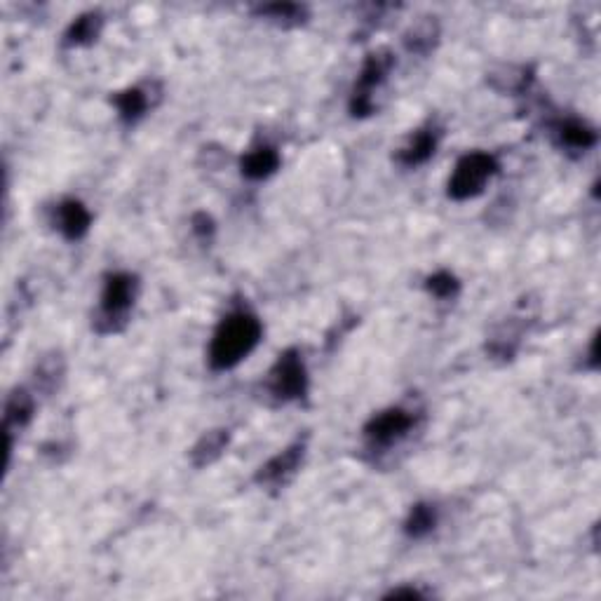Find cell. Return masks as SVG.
<instances>
[{
	"label": "cell",
	"instance_id": "cell-8",
	"mask_svg": "<svg viewBox=\"0 0 601 601\" xmlns=\"http://www.w3.org/2000/svg\"><path fill=\"white\" fill-rule=\"evenodd\" d=\"M33 414H36V397L26 388L12 390L8 402H5V449H8V463L12 449H15V437L29 428Z\"/></svg>",
	"mask_w": 601,
	"mask_h": 601
},
{
	"label": "cell",
	"instance_id": "cell-17",
	"mask_svg": "<svg viewBox=\"0 0 601 601\" xmlns=\"http://www.w3.org/2000/svg\"><path fill=\"white\" fill-rule=\"evenodd\" d=\"M437 522H440V515H437L435 505L416 503L411 505L409 515L404 519V533H407L411 540H423L437 529Z\"/></svg>",
	"mask_w": 601,
	"mask_h": 601
},
{
	"label": "cell",
	"instance_id": "cell-6",
	"mask_svg": "<svg viewBox=\"0 0 601 601\" xmlns=\"http://www.w3.org/2000/svg\"><path fill=\"white\" fill-rule=\"evenodd\" d=\"M501 170V162L494 153L486 151H470L456 162L454 172H451L447 195L456 202H465L477 198L484 193L486 184L496 177Z\"/></svg>",
	"mask_w": 601,
	"mask_h": 601
},
{
	"label": "cell",
	"instance_id": "cell-18",
	"mask_svg": "<svg viewBox=\"0 0 601 601\" xmlns=\"http://www.w3.org/2000/svg\"><path fill=\"white\" fill-rule=\"evenodd\" d=\"M254 15L280 26H301L308 19V8L299 3H266L254 8Z\"/></svg>",
	"mask_w": 601,
	"mask_h": 601
},
{
	"label": "cell",
	"instance_id": "cell-4",
	"mask_svg": "<svg viewBox=\"0 0 601 601\" xmlns=\"http://www.w3.org/2000/svg\"><path fill=\"white\" fill-rule=\"evenodd\" d=\"M308 388V367L299 348H287L280 353L263 381V390L275 404L301 402L308 395Z\"/></svg>",
	"mask_w": 601,
	"mask_h": 601
},
{
	"label": "cell",
	"instance_id": "cell-16",
	"mask_svg": "<svg viewBox=\"0 0 601 601\" xmlns=\"http://www.w3.org/2000/svg\"><path fill=\"white\" fill-rule=\"evenodd\" d=\"M440 40V22L437 17H423L409 26L404 33V47L414 54H430Z\"/></svg>",
	"mask_w": 601,
	"mask_h": 601
},
{
	"label": "cell",
	"instance_id": "cell-19",
	"mask_svg": "<svg viewBox=\"0 0 601 601\" xmlns=\"http://www.w3.org/2000/svg\"><path fill=\"white\" fill-rule=\"evenodd\" d=\"M489 80L498 92L524 94L533 83V71L526 66H503V69L491 73Z\"/></svg>",
	"mask_w": 601,
	"mask_h": 601
},
{
	"label": "cell",
	"instance_id": "cell-9",
	"mask_svg": "<svg viewBox=\"0 0 601 601\" xmlns=\"http://www.w3.org/2000/svg\"><path fill=\"white\" fill-rule=\"evenodd\" d=\"M52 224L59 233H62L64 240L78 242V240H83L87 233H90L92 214L80 200L66 198L59 202L57 207H54Z\"/></svg>",
	"mask_w": 601,
	"mask_h": 601
},
{
	"label": "cell",
	"instance_id": "cell-13",
	"mask_svg": "<svg viewBox=\"0 0 601 601\" xmlns=\"http://www.w3.org/2000/svg\"><path fill=\"white\" fill-rule=\"evenodd\" d=\"M282 155L275 146L270 144H259L252 151H247L240 160V172L242 177L249 181H263L273 177L280 170Z\"/></svg>",
	"mask_w": 601,
	"mask_h": 601
},
{
	"label": "cell",
	"instance_id": "cell-1",
	"mask_svg": "<svg viewBox=\"0 0 601 601\" xmlns=\"http://www.w3.org/2000/svg\"><path fill=\"white\" fill-rule=\"evenodd\" d=\"M263 339V322L249 308H235L221 317L209 341L207 362L212 371L235 369L254 353Z\"/></svg>",
	"mask_w": 601,
	"mask_h": 601
},
{
	"label": "cell",
	"instance_id": "cell-2",
	"mask_svg": "<svg viewBox=\"0 0 601 601\" xmlns=\"http://www.w3.org/2000/svg\"><path fill=\"white\" fill-rule=\"evenodd\" d=\"M139 296V278L127 270H116L104 278L99 308L92 317V329L101 336L120 334L130 324V315Z\"/></svg>",
	"mask_w": 601,
	"mask_h": 601
},
{
	"label": "cell",
	"instance_id": "cell-3",
	"mask_svg": "<svg viewBox=\"0 0 601 601\" xmlns=\"http://www.w3.org/2000/svg\"><path fill=\"white\" fill-rule=\"evenodd\" d=\"M421 418V411L402 407V404L378 411V414L371 416L362 428V440L367 454L374 458L390 454V451L397 449L407 440L411 432L418 430Z\"/></svg>",
	"mask_w": 601,
	"mask_h": 601
},
{
	"label": "cell",
	"instance_id": "cell-11",
	"mask_svg": "<svg viewBox=\"0 0 601 601\" xmlns=\"http://www.w3.org/2000/svg\"><path fill=\"white\" fill-rule=\"evenodd\" d=\"M552 137H555L557 146L566 153L583 155L590 148L597 146V130L585 123L580 118H559L557 123H552Z\"/></svg>",
	"mask_w": 601,
	"mask_h": 601
},
{
	"label": "cell",
	"instance_id": "cell-7",
	"mask_svg": "<svg viewBox=\"0 0 601 601\" xmlns=\"http://www.w3.org/2000/svg\"><path fill=\"white\" fill-rule=\"evenodd\" d=\"M303 456H306V440L289 444V447L282 449L280 454H275L273 458H268V461L256 470L254 482L259 484L261 489L268 491L285 489V486L292 482L296 472H299Z\"/></svg>",
	"mask_w": 601,
	"mask_h": 601
},
{
	"label": "cell",
	"instance_id": "cell-12",
	"mask_svg": "<svg viewBox=\"0 0 601 601\" xmlns=\"http://www.w3.org/2000/svg\"><path fill=\"white\" fill-rule=\"evenodd\" d=\"M111 101L113 106H116L120 123L132 127L153 108V87L148 85L125 87V90L113 94Z\"/></svg>",
	"mask_w": 601,
	"mask_h": 601
},
{
	"label": "cell",
	"instance_id": "cell-22",
	"mask_svg": "<svg viewBox=\"0 0 601 601\" xmlns=\"http://www.w3.org/2000/svg\"><path fill=\"white\" fill-rule=\"evenodd\" d=\"M191 226H193V233L198 235L200 240H212V235H214V231H216L214 219H212V216H209L207 212L193 214Z\"/></svg>",
	"mask_w": 601,
	"mask_h": 601
},
{
	"label": "cell",
	"instance_id": "cell-5",
	"mask_svg": "<svg viewBox=\"0 0 601 601\" xmlns=\"http://www.w3.org/2000/svg\"><path fill=\"white\" fill-rule=\"evenodd\" d=\"M395 69V54L388 47L369 52L364 57L362 69L357 73L353 94H350L348 108L353 118H369L376 111L374 94L381 90V85L386 83L390 71Z\"/></svg>",
	"mask_w": 601,
	"mask_h": 601
},
{
	"label": "cell",
	"instance_id": "cell-10",
	"mask_svg": "<svg viewBox=\"0 0 601 601\" xmlns=\"http://www.w3.org/2000/svg\"><path fill=\"white\" fill-rule=\"evenodd\" d=\"M440 139H442V130L435 123H428L425 127H421V130H416L409 137L407 144L397 151V155H395L397 165L407 167V170H414V167L425 165V162H428L432 155L437 153Z\"/></svg>",
	"mask_w": 601,
	"mask_h": 601
},
{
	"label": "cell",
	"instance_id": "cell-23",
	"mask_svg": "<svg viewBox=\"0 0 601 601\" xmlns=\"http://www.w3.org/2000/svg\"><path fill=\"white\" fill-rule=\"evenodd\" d=\"M386 597H388V599H402V597H407V599H423V597H425V592L416 590V587H397V590L388 592Z\"/></svg>",
	"mask_w": 601,
	"mask_h": 601
},
{
	"label": "cell",
	"instance_id": "cell-14",
	"mask_svg": "<svg viewBox=\"0 0 601 601\" xmlns=\"http://www.w3.org/2000/svg\"><path fill=\"white\" fill-rule=\"evenodd\" d=\"M104 15L99 10H90L78 19H73L69 29L64 33L66 47H90L99 40L101 31H104Z\"/></svg>",
	"mask_w": 601,
	"mask_h": 601
},
{
	"label": "cell",
	"instance_id": "cell-21",
	"mask_svg": "<svg viewBox=\"0 0 601 601\" xmlns=\"http://www.w3.org/2000/svg\"><path fill=\"white\" fill-rule=\"evenodd\" d=\"M64 376V360L59 353H52L50 357H43L36 369V383L40 390H45V393H52L54 388H57L59 378Z\"/></svg>",
	"mask_w": 601,
	"mask_h": 601
},
{
	"label": "cell",
	"instance_id": "cell-15",
	"mask_svg": "<svg viewBox=\"0 0 601 601\" xmlns=\"http://www.w3.org/2000/svg\"><path fill=\"white\" fill-rule=\"evenodd\" d=\"M228 442H231V432L224 428L205 432L191 449V463L195 468H207V465L216 463L221 456H224V451L228 449Z\"/></svg>",
	"mask_w": 601,
	"mask_h": 601
},
{
	"label": "cell",
	"instance_id": "cell-20",
	"mask_svg": "<svg viewBox=\"0 0 601 601\" xmlns=\"http://www.w3.org/2000/svg\"><path fill=\"white\" fill-rule=\"evenodd\" d=\"M425 289H428V294L435 296V299L454 301L456 296L461 294V280H458L454 273H449V270H437L430 278H425Z\"/></svg>",
	"mask_w": 601,
	"mask_h": 601
}]
</instances>
